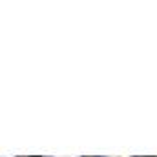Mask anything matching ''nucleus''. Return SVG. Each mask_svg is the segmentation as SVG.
<instances>
[{
    "mask_svg": "<svg viewBox=\"0 0 157 157\" xmlns=\"http://www.w3.org/2000/svg\"><path fill=\"white\" fill-rule=\"evenodd\" d=\"M137 157H141V155H137Z\"/></svg>",
    "mask_w": 157,
    "mask_h": 157,
    "instance_id": "f257e3e1",
    "label": "nucleus"
}]
</instances>
